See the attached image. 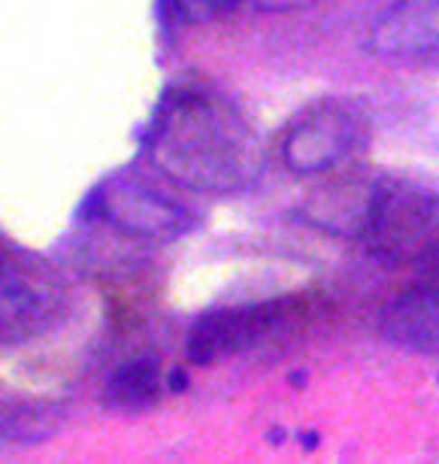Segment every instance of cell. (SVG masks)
<instances>
[{
    "label": "cell",
    "instance_id": "8fae6325",
    "mask_svg": "<svg viewBox=\"0 0 439 464\" xmlns=\"http://www.w3.org/2000/svg\"><path fill=\"white\" fill-rule=\"evenodd\" d=\"M415 267L421 270V279L418 283H427V285H439V234L434 237V243L427 246V252L415 261Z\"/></svg>",
    "mask_w": 439,
    "mask_h": 464
},
{
    "label": "cell",
    "instance_id": "8992f818",
    "mask_svg": "<svg viewBox=\"0 0 439 464\" xmlns=\"http://www.w3.org/2000/svg\"><path fill=\"white\" fill-rule=\"evenodd\" d=\"M279 322V306H252V310H222L209 313L195 325L188 337V358L195 364H209L227 353H236L254 337Z\"/></svg>",
    "mask_w": 439,
    "mask_h": 464
},
{
    "label": "cell",
    "instance_id": "5b68a950",
    "mask_svg": "<svg viewBox=\"0 0 439 464\" xmlns=\"http://www.w3.org/2000/svg\"><path fill=\"white\" fill-rule=\"evenodd\" d=\"M100 213L110 225L137 237H173L186 225V213L137 182H119L100 195Z\"/></svg>",
    "mask_w": 439,
    "mask_h": 464
},
{
    "label": "cell",
    "instance_id": "ba28073f",
    "mask_svg": "<svg viewBox=\"0 0 439 464\" xmlns=\"http://www.w3.org/2000/svg\"><path fill=\"white\" fill-rule=\"evenodd\" d=\"M4 343L6 340L24 337L31 331H37V322L46 319L49 306V285H43L37 276H28V270L19 267L15 261H6L4 256Z\"/></svg>",
    "mask_w": 439,
    "mask_h": 464
},
{
    "label": "cell",
    "instance_id": "30bf717a",
    "mask_svg": "<svg viewBox=\"0 0 439 464\" xmlns=\"http://www.w3.org/2000/svg\"><path fill=\"white\" fill-rule=\"evenodd\" d=\"M173 13L188 24H204L218 19L222 13H227L236 0H170Z\"/></svg>",
    "mask_w": 439,
    "mask_h": 464
},
{
    "label": "cell",
    "instance_id": "52a82bcc",
    "mask_svg": "<svg viewBox=\"0 0 439 464\" xmlns=\"http://www.w3.org/2000/svg\"><path fill=\"white\" fill-rule=\"evenodd\" d=\"M382 331L412 353H439V285L418 283L394 297L382 313Z\"/></svg>",
    "mask_w": 439,
    "mask_h": 464
},
{
    "label": "cell",
    "instance_id": "3957f363",
    "mask_svg": "<svg viewBox=\"0 0 439 464\" xmlns=\"http://www.w3.org/2000/svg\"><path fill=\"white\" fill-rule=\"evenodd\" d=\"M358 125L351 112L339 103L315 107L301 119L285 140V161L294 173H321L346 159L355 143Z\"/></svg>",
    "mask_w": 439,
    "mask_h": 464
},
{
    "label": "cell",
    "instance_id": "6da1fadb",
    "mask_svg": "<svg viewBox=\"0 0 439 464\" xmlns=\"http://www.w3.org/2000/svg\"><path fill=\"white\" fill-rule=\"evenodd\" d=\"M148 155L173 182L195 191H236L254 170V140L231 103L182 92L161 107Z\"/></svg>",
    "mask_w": 439,
    "mask_h": 464
},
{
    "label": "cell",
    "instance_id": "7a4b0ae2",
    "mask_svg": "<svg viewBox=\"0 0 439 464\" xmlns=\"http://www.w3.org/2000/svg\"><path fill=\"white\" fill-rule=\"evenodd\" d=\"M439 234V200L415 186H385L376 191L364 225V243L376 258L406 265L425 256Z\"/></svg>",
    "mask_w": 439,
    "mask_h": 464
},
{
    "label": "cell",
    "instance_id": "9c48e42d",
    "mask_svg": "<svg viewBox=\"0 0 439 464\" xmlns=\"http://www.w3.org/2000/svg\"><path fill=\"white\" fill-rule=\"evenodd\" d=\"M157 385H161V376H157L155 362L139 358V362L121 364L107 385V404L116 410H143L155 401Z\"/></svg>",
    "mask_w": 439,
    "mask_h": 464
},
{
    "label": "cell",
    "instance_id": "277c9868",
    "mask_svg": "<svg viewBox=\"0 0 439 464\" xmlns=\"http://www.w3.org/2000/svg\"><path fill=\"white\" fill-rule=\"evenodd\" d=\"M373 55L409 58L439 49V0H394L367 37Z\"/></svg>",
    "mask_w": 439,
    "mask_h": 464
}]
</instances>
